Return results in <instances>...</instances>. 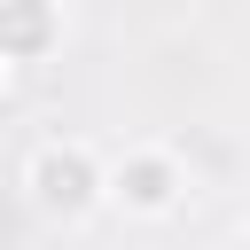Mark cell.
<instances>
[{"mask_svg": "<svg viewBox=\"0 0 250 250\" xmlns=\"http://www.w3.org/2000/svg\"><path fill=\"white\" fill-rule=\"evenodd\" d=\"M234 250H250V234H242V242H234Z\"/></svg>", "mask_w": 250, "mask_h": 250, "instance_id": "5", "label": "cell"}, {"mask_svg": "<svg viewBox=\"0 0 250 250\" xmlns=\"http://www.w3.org/2000/svg\"><path fill=\"white\" fill-rule=\"evenodd\" d=\"M180 195H188V172L156 141H141V148H125L109 164V203H125L133 219H164V211H180Z\"/></svg>", "mask_w": 250, "mask_h": 250, "instance_id": "2", "label": "cell"}, {"mask_svg": "<svg viewBox=\"0 0 250 250\" xmlns=\"http://www.w3.org/2000/svg\"><path fill=\"white\" fill-rule=\"evenodd\" d=\"M23 188H31V211L39 219H86L109 203V164L86 148V141H39L31 164H23Z\"/></svg>", "mask_w": 250, "mask_h": 250, "instance_id": "1", "label": "cell"}, {"mask_svg": "<svg viewBox=\"0 0 250 250\" xmlns=\"http://www.w3.org/2000/svg\"><path fill=\"white\" fill-rule=\"evenodd\" d=\"M16 78H23V62H8V55H0V102L16 94Z\"/></svg>", "mask_w": 250, "mask_h": 250, "instance_id": "4", "label": "cell"}, {"mask_svg": "<svg viewBox=\"0 0 250 250\" xmlns=\"http://www.w3.org/2000/svg\"><path fill=\"white\" fill-rule=\"evenodd\" d=\"M62 47V0H0V55L8 62H47Z\"/></svg>", "mask_w": 250, "mask_h": 250, "instance_id": "3", "label": "cell"}]
</instances>
